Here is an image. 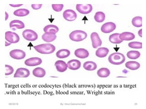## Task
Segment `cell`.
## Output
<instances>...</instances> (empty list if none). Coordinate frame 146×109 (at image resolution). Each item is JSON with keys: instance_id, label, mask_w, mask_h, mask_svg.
I'll return each mask as SVG.
<instances>
[{"instance_id": "cell-11", "label": "cell", "mask_w": 146, "mask_h": 109, "mask_svg": "<svg viewBox=\"0 0 146 109\" xmlns=\"http://www.w3.org/2000/svg\"><path fill=\"white\" fill-rule=\"evenodd\" d=\"M30 75V72L27 69L25 68H19L16 70L14 75V78H27Z\"/></svg>"}, {"instance_id": "cell-8", "label": "cell", "mask_w": 146, "mask_h": 109, "mask_svg": "<svg viewBox=\"0 0 146 109\" xmlns=\"http://www.w3.org/2000/svg\"><path fill=\"white\" fill-rule=\"evenodd\" d=\"M90 38L92 41V45L94 49L97 48L102 45V42L98 33L96 32L91 33Z\"/></svg>"}, {"instance_id": "cell-27", "label": "cell", "mask_w": 146, "mask_h": 109, "mask_svg": "<svg viewBox=\"0 0 146 109\" xmlns=\"http://www.w3.org/2000/svg\"><path fill=\"white\" fill-rule=\"evenodd\" d=\"M106 18V15L104 12L102 11H98L95 14L94 19L96 22L98 23H102L104 22Z\"/></svg>"}, {"instance_id": "cell-31", "label": "cell", "mask_w": 146, "mask_h": 109, "mask_svg": "<svg viewBox=\"0 0 146 109\" xmlns=\"http://www.w3.org/2000/svg\"><path fill=\"white\" fill-rule=\"evenodd\" d=\"M129 47L133 49H141L142 48V43L138 41H133L128 44Z\"/></svg>"}, {"instance_id": "cell-15", "label": "cell", "mask_w": 146, "mask_h": 109, "mask_svg": "<svg viewBox=\"0 0 146 109\" xmlns=\"http://www.w3.org/2000/svg\"><path fill=\"white\" fill-rule=\"evenodd\" d=\"M74 54L78 58L85 59L89 56V52L87 50L84 48H79L75 50Z\"/></svg>"}, {"instance_id": "cell-28", "label": "cell", "mask_w": 146, "mask_h": 109, "mask_svg": "<svg viewBox=\"0 0 146 109\" xmlns=\"http://www.w3.org/2000/svg\"><path fill=\"white\" fill-rule=\"evenodd\" d=\"M140 56V52L137 51H128L127 54V56L128 58L132 60L138 59Z\"/></svg>"}, {"instance_id": "cell-9", "label": "cell", "mask_w": 146, "mask_h": 109, "mask_svg": "<svg viewBox=\"0 0 146 109\" xmlns=\"http://www.w3.org/2000/svg\"><path fill=\"white\" fill-rule=\"evenodd\" d=\"M10 56L11 58L16 60H22L26 56V53L23 50L15 49L10 52Z\"/></svg>"}, {"instance_id": "cell-7", "label": "cell", "mask_w": 146, "mask_h": 109, "mask_svg": "<svg viewBox=\"0 0 146 109\" xmlns=\"http://www.w3.org/2000/svg\"><path fill=\"white\" fill-rule=\"evenodd\" d=\"M63 15L64 19L68 22L74 21L77 17V15L75 11L70 9L66 10L64 11Z\"/></svg>"}, {"instance_id": "cell-35", "label": "cell", "mask_w": 146, "mask_h": 109, "mask_svg": "<svg viewBox=\"0 0 146 109\" xmlns=\"http://www.w3.org/2000/svg\"><path fill=\"white\" fill-rule=\"evenodd\" d=\"M9 5L13 7H17L23 6V4H10Z\"/></svg>"}, {"instance_id": "cell-24", "label": "cell", "mask_w": 146, "mask_h": 109, "mask_svg": "<svg viewBox=\"0 0 146 109\" xmlns=\"http://www.w3.org/2000/svg\"><path fill=\"white\" fill-rule=\"evenodd\" d=\"M119 35H120L119 33H114V34H112L109 36V40L110 41L111 43L115 44H121V43H122L123 41L119 38Z\"/></svg>"}, {"instance_id": "cell-6", "label": "cell", "mask_w": 146, "mask_h": 109, "mask_svg": "<svg viewBox=\"0 0 146 109\" xmlns=\"http://www.w3.org/2000/svg\"><path fill=\"white\" fill-rule=\"evenodd\" d=\"M5 39L6 41L11 44L17 43L20 41V37L18 35L10 31H8L5 33Z\"/></svg>"}, {"instance_id": "cell-10", "label": "cell", "mask_w": 146, "mask_h": 109, "mask_svg": "<svg viewBox=\"0 0 146 109\" xmlns=\"http://www.w3.org/2000/svg\"><path fill=\"white\" fill-rule=\"evenodd\" d=\"M116 25L112 22L106 23L101 27V31L104 33H110L116 29Z\"/></svg>"}, {"instance_id": "cell-17", "label": "cell", "mask_w": 146, "mask_h": 109, "mask_svg": "<svg viewBox=\"0 0 146 109\" xmlns=\"http://www.w3.org/2000/svg\"><path fill=\"white\" fill-rule=\"evenodd\" d=\"M55 66L58 72H64L67 70V65L65 62L63 60H57L55 63Z\"/></svg>"}, {"instance_id": "cell-16", "label": "cell", "mask_w": 146, "mask_h": 109, "mask_svg": "<svg viewBox=\"0 0 146 109\" xmlns=\"http://www.w3.org/2000/svg\"><path fill=\"white\" fill-rule=\"evenodd\" d=\"M10 28L12 29L14 31V28H15L18 29H21L24 28L25 27V24L21 20H13L9 24Z\"/></svg>"}, {"instance_id": "cell-38", "label": "cell", "mask_w": 146, "mask_h": 109, "mask_svg": "<svg viewBox=\"0 0 146 109\" xmlns=\"http://www.w3.org/2000/svg\"><path fill=\"white\" fill-rule=\"evenodd\" d=\"M11 44V43H7V41H6V46H8V45H10Z\"/></svg>"}, {"instance_id": "cell-32", "label": "cell", "mask_w": 146, "mask_h": 109, "mask_svg": "<svg viewBox=\"0 0 146 109\" xmlns=\"http://www.w3.org/2000/svg\"><path fill=\"white\" fill-rule=\"evenodd\" d=\"M63 4H52V7L53 10L56 12H60L64 8Z\"/></svg>"}, {"instance_id": "cell-34", "label": "cell", "mask_w": 146, "mask_h": 109, "mask_svg": "<svg viewBox=\"0 0 146 109\" xmlns=\"http://www.w3.org/2000/svg\"><path fill=\"white\" fill-rule=\"evenodd\" d=\"M42 6V4H32L31 7L34 10H38L41 8Z\"/></svg>"}, {"instance_id": "cell-3", "label": "cell", "mask_w": 146, "mask_h": 109, "mask_svg": "<svg viewBox=\"0 0 146 109\" xmlns=\"http://www.w3.org/2000/svg\"><path fill=\"white\" fill-rule=\"evenodd\" d=\"M71 40L75 42H80L85 40L87 37L86 32L81 30H75L71 32L69 35Z\"/></svg>"}, {"instance_id": "cell-19", "label": "cell", "mask_w": 146, "mask_h": 109, "mask_svg": "<svg viewBox=\"0 0 146 109\" xmlns=\"http://www.w3.org/2000/svg\"><path fill=\"white\" fill-rule=\"evenodd\" d=\"M109 52V50L106 47L98 48L96 52V55L99 58H104L107 56Z\"/></svg>"}, {"instance_id": "cell-21", "label": "cell", "mask_w": 146, "mask_h": 109, "mask_svg": "<svg viewBox=\"0 0 146 109\" xmlns=\"http://www.w3.org/2000/svg\"><path fill=\"white\" fill-rule=\"evenodd\" d=\"M83 67L86 70L93 71L96 69L97 66L96 64L93 61H88L84 63Z\"/></svg>"}, {"instance_id": "cell-33", "label": "cell", "mask_w": 146, "mask_h": 109, "mask_svg": "<svg viewBox=\"0 0 146 109\" xmlns=\"http://www.w3.org/2000/svg\"><path fill=\"white\" fill-rule=\"evenodd\" d=\"M5 69H6V73H5L6 76L11 75L14 72L13 68L9 65H5Z\"/></svg>"}, {"instance_id": "cell-2", "label": "cell", "mask_w": 146, "mask_h": 109, "mask_svg": "<svg viewBox=\"0 0 146 109\" xmlns=\"http://www.w3.org/2000/svg\"><path fill=\"white\" fill-rule=\"evenodd\" d=\"M125 60V56L123 54L115 52L110 55L108 61L110 63L114 65H120L124 62Z\"/></svg>"}, {"instance_id": "cell-1", "label": "cell", "mask_w": 146, "mask_h": 109, "mask_svg": "<svg viewBox=\"0 0 146 109\" xmlns=\"http://www.w3.org/2000/svg\"><path fill=\"white\" fill-rule=\"evenodd\" d=\"M34 48L37 52L42 54H50L54 53L56 50L54 45L49 43L36 45Z\"/></svg>"}, {"instance_id": "cell-30", "label": "cell", "mask_w": 146, "mask_h": 109, "mask_svg": "<svg viewBox=\"0 0 146 109\" xmlns=\"http://www.w3.org/2000/svg\"><path fill=\"white\" fill-rule=\"evenodd\" d=\"M132 24L134 26L140 27L142 26V17L141 16H136L132 19Z\"/></svg>"}, {"instance_id": "cell-4", "label": "cell", "mask_w": 146, "mask_h": 109, "mask_svg": "<svg viewBox=\"0 0 146 109\" xmlns=\"http://www.w3.org/2000/svg\"><path fill=\"white\" fill-rule=\"evenodd\" d=\"M23 36L27 41H33L37 40L38 35L35 32L30 29L24 30L23 32Z\"/></svg>"}, {"instance_id": "cell-13", "label": "cell", "mask_w": 146, "mask_h": 109, "mask_svg": "<svg viewBox=\"0 0 146 109\" xmlns=\"http://www.w3.org/2000/svg\"><path fill=\"white\" fill-rule=\"evenodd\" d=\"M43 31L45 33L47 34L56 35V33L59 31V28L55 25H48L44 27Z\"/></svg>"}, {"instance_id": "cell-12", "label": "cell", "mask_w": 146, "mask_h": 109, "mask_svg": "<svg viewBox=\"0 0 146 109\" xmlns=\"http://www.w3.org/2000/svg\"><path fill=\"white\" fill-rule=\"evenodd\" d=\"M42 63V60L38 57H32L25 60L24 62L26 66H35L40 65Z\"/></svg>"}, {"instance_id": "cell-37", "label": "cell", "mask_w": 146, "mask_h": 109, "mask_svg": "<svg viewBox=\"0 0 146 109\" xmlns=\"http://www.w3.org/2000/svg\"><path fill=\"white\" fill-rule=\"evenodd\" d=\"M5 14H6V17H5V20H7L8 19V17H9V15H8V14L7 12H5Z\"/></svg>"}, {"instance_id": "cell-36", "label": "cell", "mask_w": 146, "mask_h": 109, "mask_svg": "<svg viewBox=\"0 0 146 109\" xmlns=\"http://www.w3.org/2000/svg\"><path fill=\"white\" fill-rule=\"evenodd\" d=\"M138 35L140 36L141 37H142V29H140L138 32Z\"/></svg>"}, {"instance_id": "cell-25", "label": "cell", "mask_w": 146, "mask_h": 109, "mask_svg": "<svg viewBox=\"0 0 146 109\" xmlns=\"http://www.w3.org/2000/svg\"><path fill=\"white\" fill-rule=\"evenodd\" d=\"M97 75L101 78H106L108 77L111 74L109 69L107 68H101L98 70L97 72Z\"/></svg>"}, {"instance_id": "cell-22", "label": "cell", "mask_w": 146, "mask_h": 109, "mask_svg": "<svg viewBox=\"0 0 146 109\" xmlns=\"http://www.w3.org/2000/svg\"><path fill=\"white\" fill-rule=\"evenodd\" d=\"M45 70L41 67H36L33 71V74L34 76L38 78H42L46 75Z\"/></svg>"}, {"instance_id": "cell-26", "label": "cell", "mask_w": 146, "mask_h": 109, "mask_svg": "<svg viewBox=\"0 0 146 109\" xmlns=\"http://www.w3.org/2000/svg\"><path fill=\"white\" fill-rule=\"evenodd\" d=\"M30 11L26 9H19L14 11L13 14L17 16H25L29 15Z\"/></svg>"}, {"instance_id": "cell-29", "label": "cell", "mask_w": 146, "mask_h": 109, "mask_svg": "<svg viewBox=\"0 0 146 109\" xmlns=\"http://www.w3.org/2000/svg\"><path fill=\"white\" fill-rule=\"evenodd\" d=\"M42 40L46 42H51L56 40L57 35H49L46 33L43 34L42 36Z\"/></svg>"}, {"instance_id": "cell-23", "label": "cell", "mask_w": 146, "mask_h": 109, "mask_svg": "<svg viewBox=\"0 0 146 109\" xmlns=\"http://www.w3.org/2000/svg\"><path fill=\"white\" fill-rule=\"evenodd\" d=\"M70 54V51L67 49H61L56 52V56L60 59H64L69 56Z\"/></svg>"}, {"instance_id": "cell-18", "label": "cell", "mask_w": 146, "mask_h": 109, "mask_svg": "<svg viewBox=\"0 0 146 109\" xmlns=\"http://www.w3.org/2000/svg\"><path fill=\"white\" fill-rule=\"evenodd\" d=\"M135 38L134 34L130 32H124L123 33L120 34L119 38L121 40L123 41H131L133 40Z\"/></svg>"}, {"instance_id": "cell-5", "label": "cell", "mask_w": 146, "mask_h": 109, "mask_svg": "<svg viewBox=\"0 0 146 109\" xmlns=\"http://www.w3.org/2000/svg\"><path fill=\"white\" fill-rule=\"evenodd\" d=\"M76 9L79 13L82 14H88L92 11L93 7L91 4H77Z\"/></svg>"}, {"instance_id": "cell-20", "label": "cell", "mask_w": 146, "mask_h": 109, "mask_svg": "<svg viewBox=\"0 0 146 109\" xmlns=\"http://www.w3.org/2000/svg\"><path fill=\"white\" fill-rule=\"evenodd\" d=\"M125 67L130 70H135L140 67V64L137 61H130L125 64Z\"/></svg>"}, {"instance_id": "cell-14", "label": "cell", "mask_w": 146, "mask_h": 109, "mask_svg": "<svg viewBox=\"0 0 146 109\" xmlns=\"http://www.w3.org/2000/svg\"><path fill=\"white\" fill-rule=\"evenodd\" d=\"M68 68L71 70H75L79 69L81 67V62L78 60H71L67 63Z\"/></svg>"}]
</instances>
